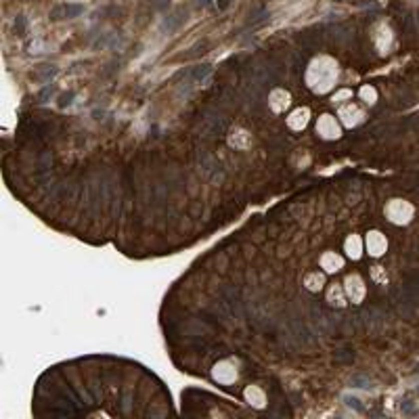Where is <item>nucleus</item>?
Segmentation results:
<instances>
[{"mask_svg":"<svg viewBox=\"0 0 419 419\" xmlns=\"http://www.w3.org/2000/svg\"><path fill=\"white\" fill-rule=\"evenodd\" d=\"M335 78H337V65L329 59H321L310 65L306 82L314 92H327L335 84Z\"/></svg>","mask_w":419,"mask_h":419,"instance_id":"1","label":"nucleus"},{"mask_svg":"<svg viewBox=\"0 0 419 419\" xmlns=\"http://www.w3.org/2000/svg\"><path fill=\"white\" fill-rule=\"evenodd\" d=\"M383 214H386V218L390 220L392 225H409L411 223V218L415 214V207L406 201V199H390L386 203V210H383Z\"/></svg>","mask_w":419,"mask_h":419,"instance_id":"2","label":"nucleus"},{"mask_svg":"<svg viewBox=\"0 0 419 419\" xmlns=\"http://www.w3.org/2000/svg\"><path fill=\"white\" fill-rule=\"evenodd\" d=\"M317 134L325 141H335V138L342 136V128L340 122L335 120V115L331 113H323L321 118L317 120Z\"/></svg>","mask_w":419,"mask_h":419,"instance_id":"3","label":"nucleus"},{"mask_svg":"<svg viewBox=\"0 0 419 419\" xmlns=\"http://www.w3.org/2000/svg\"><path fill=\"white\" fill-rule=\"evenodd\" d=\"M344 289H346V296L352 304H360V302L365 300L367 287H365V281L360 279V275H348L344 281Z\"/></svg>","mask_w":419,"mask_h":419,"instance_id":"4","label":"nucleus"},{"mask_svg":"<svg viewBox=\"0 0 419 419\" xmlns=\"http://www.w3.org/2000/svg\"><path fill=\"white\" fill-rule=\"evenodd\" d=\"M365 248H367L369 256L379 258V256H383V254H386V250H388V239H386V235H383L381 231H369L367 239H365Z\"/></svg>","mask_w":419,"mask_h":419,"instance_id":"5","label":"nucleus"},{"mask_svg":"<svg viewBox=\"0 0 419 419\" xmlns=\"http://www.w3.org/2000/svg\"><path fill=\"white\" fill-rule=\"evenodd\" d=\"M337 118H340V122H342L346 128H354V126H358L360 122L365 120V111L360 109L358 105L348 103V105H342V107H340V113H337Z\"/></svg>","mask_w":419,"mask_h":419,"instance_id":"6","label":"nucleus"},{"mask_svg":"<svg viewBox=\"0 0 419 419\" xmlns=\"http://www.w3.org/2000/svg\"><path fill=\"white\" fill-rule=\"evenodd\" d=\"M292 105V95L285 88H275L269 95V107L273 109V113H283L285 109H289Z\"/></svg>","mask_w":419,"mask_h":419,"instance_id":"7","label":"nucleus"},{"mask_svg":"<svg viewBox=\"0 0 419 419\" xmlns=\"http://www.w3.org/2000/svg\"><path fill=\"white\" fill-rule=\"evenodd\" d=\"M229 145L233 149H239V151H246L252 147V134L246 130V128H241V126H235L233 130L229 132Z\"/></svg>","mask_w":419,"mask_h":419,"instance_id":"8","label":"nucleus"},{"mask_svg":"<svg viewBox=\"0 0 419 419\" xmlns=\"http://www.w3.org/2000/svg\"><path fill=\"white\" fill-rule=\"evenodd\" d=\"M308 122H310V109L308 107H298L287 115V126H289V130H294V132L304 130V128L308 126Z\"/></svg>","mask_w":419,"mask_h":419,"instance_id":"9","label":"nucleus"},{"mask_svg":"<svg viewBox=\"0 0 419 419\" xmlns=\"http://www.w3.org/2000/svg\"><path fill=\"white\" fill-rule=\"evenodd\" d=\"M214 379L218 383H233L237 379V369L231 365V360H223L214 367Z\"/></svg>","mask_w":419,"mask_h":419,"instance_id":"10","label":"nucleus"},{"mask_svg":"<svg viewBox=\"0 0 419 419\" xmlns=\"http://www.w3.org/2000/svg\"><path fill=\"white\" fill-rule=\"evenodd\" d=\"M319 264H321V269L325 273H337V271L344 269V258L335 252H325L319 258Z\"/></svg>","mask_w":419,"mask_h":419,"instance_id":"11","label":"nucleus"},{"mask_svg":"<svg viewBox=\"0 0 419 419\" xmlns=\"http://www.w3.org/2000/svg\"><path fill=\"white\" fill-rule=\"evenodd\" d=\"M344 252L348 258H352V260H358L360 256H363V239H360L358 235H348V239L344 241Z\"/></svg>","mask_w":419,"mask_h":419,"instance_id":"12","label":"nucleus"},{"mask_svg":"<svg viewBox=\"0 0 419 419\" xmlns=\"http://www.w3.org/2000/svg\"><path fill=\"white\" fill-rule=\"evenodd\" d=\"M346 300H348V296H346L344 285H337V283L329 285V289H327V302H329L331 306H335V308H344V306H346Z\"/></svg>","mask_w":419,"mask_h":419,"instance_id":"13","label":"nucleus"},{"mask_svg":"<svg viewBox=\"0 0 419 419\" xmlns=\"http://www.w3.org/2000/svg\"><path fill=\"white\" fill-rule=\"evenodd\" d=\"M325 285V273H319V271H312L304 277V287L308 292H321Z\"/></svg>","mask_w":419,"mask_h":419,"instance_id":"14","label":"nucleus"},{"mask_svg":"<svg viewBox=\"0 0 419 419\" xmlns=\"http://www.w3.org/2000/svg\"><path fill=\"white\" fill-rule=\"evenodd\" d=\"M243 396H246V400H250V404H254V406H264V402H266V394L258 386H248L246 392H243Z\"/></svg>","mask_w":419,"mask_h":419,"instance_id":"15","label":"nucleus"},{"mask_svg":"<svg viewBox=\"0 0 419 419\" xmlns=\"http://www.w3.org/2000/svg\"><path fill=\"white\" fill-rule=\"evenodd\" d=\"M360 99H363L367 105H375V101H377V90L373 86H363V88H360Z\"/></svg>","mask_w":419,"mask_h":419,"instance_id":"16","label":"nucleus"},{"mask_svg":"<svg viewBox=\"0 0 419 419\" xmlns=\"http://www.w3.org/2000/svg\"><path fill=\"white\" fill-rule=\"evenodd\" d=\"M346 99H352V90H348V88H344V90H337L335 95L331 97V103H333V105H342Z\"/></svg>","mask_w":419,"mask_h":419,"instance_id":"17","label":"nucleus"},{"mask_svg":"<svg viewBox=\"0 0 419 419\" xmlns=\"http://www.w3.org/2000/svg\"><path fill=\"white\" fill-rule=\"evenodd\" d=\"M371 277H373V281H377V283L388 281V277H386V273H383L381 266H373V269H371Z\"/></svg>","mask_w":419,"mask_h":419,"instance_id":"18","label":"nucleus"}]
</instances>
